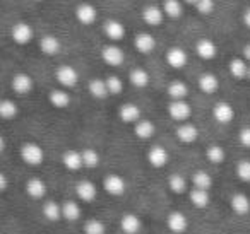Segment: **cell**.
<instances>
[{"mask_svg":"<svg viewBox=\"0 0 250 234\" xmlns=\"http://www.w3.org/2000/svg\"><path fill=\"white\" fill-rule=\"evenodd\" d=\"M19 154H21V159L28 166H40L45 161V151L36 142H26V144H22Z\"/></svg>","mask_w":250,"mask_h":234,"instance_id":"1","label":"cell"},{"mask_svg":"<svg viewBox=\"0 0 250 234\" xmlns=\"http://www.w3.org/2000/svg\"><path fill=\"white\" fill-rule=\"evenodd\" d=\"M55 79L62 87L70 89V87H76L77 82H79V72H77L76 67L65 65V63H63V65H60L59 69L55 70Z\"/></svg>","mask_w":250,"mask_h":234,"instance_id":"2","label":"cell"},{"mask_svg":"<svg viewBox=\"0 0 250 234\" xmlns=\"http://www.w3.org/2000/svg\"><path fill=\"white\" fill-rule=\"evenodd\" d=\"M168 115L178 123H184V121H188V118H190L192 108L185 99H171L170 104H168Z\"/></svg>","mask_w":250,"mask_h":234,"instance_id":"3","label":"cell"},{"mask_svg":"<svg viewBox=\"0 0 250 234\" xmlns=\"http://www.w3.org/2000/svg\"><path fill=\"white\" fill-rule=\"evenodd\" d=\"M11 38L16 45H28L33 38H35V29L28 24V22H16L11 28Z\"/></svg>","mask_w":250,"mask_h":234,"instance_id":"4","label":"cell"},{"mask_svg":"<svg viewBox=\"0 0 250 234\" xmlns=\"http://www.w3.org/2000/svg\"><path fill=\"white\" fill-rule=\"evenodd\" d=\"M101 60L110 67H118V65L124 63L125 53L120 46L106 45V46H103V50H101Z\"/></svg>","mask_w":250,"mask_h":234,"instance_id":"5","label":"cell"},{"mask_svg":"<svg viewBox=\"0 0 250 234\" xmlns=\"http://www.w3.org/2000/svg\"><path fill=\"white\" fill-rule=\"evenodd\" d=\"M103 188L108 195L111 196H120L125 193V188H127V183L122 178L120 175H108L106 178L103 179Z\"/></svg>","mask_w":250,"mask_h":234,"instance_id":"6","label":"cell"},{"mask_svg":"<svg viewBox=\"0 0 250 234\" xmlns=\"http://www.w3.org/2000/svg\"><path fill=\"white\" fill-rule=\"evenodd\" d=\"M156 46H158L156 38H154L151 33H146V31L137 33L136 38H134V48H136L139 53H144V55L154 52Z\"/></svg>","mask_w":250,"mask_h":234,"instance_id":"7","label":"cell"},{"mask_svg":"<svg viewBox=\"0 0 250 234\" xmlns=\"http://www.w3.org/2000/svg\"><path fill=\"white\" fill-rule=\"evenodd\" d=\"M167 226L168 229L173 234H184L188 227V219L184 212H178V210H173V212L168 214L167 217Z\"/></svg>","mask_w":250,"mask_h":234,"instance_id":"8","label":"cell"},{"mask_svg":"<svg viewBox=\"0 0 250 234\" xmlns=\"http://www.w3.org/2000/svg\"><path fill=\"white\" fill-rule=\"evenodd\" d=\"M175 135H177V138L182 144H194L199 138V128L190 121H184V123H180L177 127Z\"/></svg>","mask_w":250,"mask_h":234,"instance_id":"9","label":"cell"},{"mask_svg":"<svg viewBox=\"0 0 250 234\" xmlns=\"http://www.w3.org/2000/svg\"><path fill=\"white\" fill-rule=\"evenodd\" d=\"M76 19L83 26H91L98 19L96 7L89 2H83L76 7Z\"/></svg>","mask_w":250,"mask_h":234,"instance_id":"10","label":"cell"},{"mask_svg":"<svg viewBox=\"0 0 250 234\" xmlns=\"http://www.w3.org/2000/svg\"><path fill=\"white\" fill-rule=\"evenodd\" d=\"M11 87L14 93L18 94H29L35 87V82H33V77L26 72H19L12 77L11 80Z\"/></svg>","mask_w":250,"mask_h":234,"instance_id":"11","label":"cell"},{"mask_svg":"<svg viewBox=\"0 0 250 234\" xmlns=\"http://www.w3.org/2000/svg\"><path fill=\"white\" fill-rule=\"evenodd\" d=\"M212 117L218 123H223V125H228L229 121L235 118V110L229 103L226 101H219L212 106Z\"/></svg>","mask_w":250,"mask_h":234,"instance_id":"12","label":"cell"},{"mask_svg":"<svg viewBox=\"0 0 250 234\" xmlns=\"http://www.w3.org/2000/svg\"><path fill=\"white\" fill-rule=\"evenodd\" d=\"M170 161V154L165 147L161 145H153V147L147 151V162H149L153 168L160 169V168H165Z\"/></svg>","mask_w":250,"mask_h":234,"instance_id":"13","label":"cell"},{"mask_svg":"<svg viewBox=\"0 0 250 234\" xmlns=\"http://www.w3.org/2000/svg\"><path fill=\"white\" fill-rule=\"evenodd\" d=\"M167 62L171 69H184L188 62V55L180 46H171L167 52Z\"/></svg>","mask_w":250,"mask_h":234,"instance_id":"14","label":"cell"},{"mask_svg":"<svg viewBox=\"0 0 250 234\" xmlns=\"http://www.w3.org/2000/svg\"><path fill=\"white\" fill-rule=\"evenodd\" d=\"M76 193H77V198H79L81 202L89 203L96 198L98 190L93 181H89V179H81V181H77V185H76Z\"/></svg>","mask_w":250,"mask_h":234,"instance_id":"15","label":"cell"},{"mask_svg":"<svg viewBox=\"0 0 250 234\" xmlns=\"http://www.w3.org/2000/svg\"><path fill=\"white\" fill-rule=\"evenodd\" d=\"M195 53L202 60H212L218 55V46L211 38H201L195 43Z\"/></svg>","mask_w":250,"mask_h":234,"instance_id":"16","label":"cell"},{"mask_svg":"<svg viewBox=\"0 0 250 234\" xmlns=\"http://www.w3.org/2000/svg\"><path fill=\"white\" fill-rule=\"evenodd\" d=\"M118 118H120L124 123H129V125H136L137 121L141 120V110L137 104L134 103H125L120 106L118 110Z\"/></svg>","mask_w":250,"mask_h":234,"instance_id":"17","label":"cell"},{"mask_svg":"<svg viewBox=\"0 0 250 234\" xmlns=\"http://www.w3.org/2000/svg\"><path fill=\"white\" fill-rule=\"evenodd\" d=\"M103 33L108 39H111V41H120V39L125 36V28L118 19H108V21L103 24Z\"/></svg>","mask_w":250,"mask_h":234,"instance_id":"18","label":"cell"},{"mask_svg":"<svg viewBox=\"0 0 250 234\" xmlns=\"http://www.w3.org/2000/svg\"><path fill=\"white\" fill-rule=\"evenodd\" d=\"M38 45H40V50H42L46 57H55L57 53L62 50V43H60V39L57 38V36H53V35L42 36Z\"/></svg>","mask_w":250,"mask_h":234,"instance_id":"19","label":"cell"},{"mask_svg":"<svg viewBox=\"0 0 250 234\" xmlns=\"http://www.w3.org/2000/svg\"><path fill=\"white\" fill-rule=\"evenodd\" d=\"M165 12L163 7H158V5H146L143 9V21L147 26H160L163 22Z\"/></svg>","mask_w":250,"mask_h":234,"instance_id":"20","label":"cell"},{"mask_svg":"<svg viewBox=\"0 0 250 234\" xmlns=\"http://www.w3.org/2000/svg\"><path fill=\"white\" fill-rule=\"evenodd\" d=\"M62 162L69 171H79L84 166L83 162V152L81 151H74V149H69L62 154Z\"/></svg>","mask_w":250,"mask_h":234,"instance_id":"21","label":"cell"},{"mask_svg":"<svg viewBox=\"0 0 250 234\" xmlns=\"http://www.w3.org/2000/svg\"><path fill=\"white\" fill-rule=\"evenodd\" d=\"M229 207L236 215H247L250 212V198L245 193H235L229 198Z\"/></svg>","mask_w":250,"mask_h":234,"instance_id":"22","label":"cell"},{"mask_svg":"<svg viewBox=\"0 0 250 234\" xmlns=\"http://www.w3.org/2000/svg\"><path fill=\"white\" fill-rule=\"evenodd\" d=\"M134 134H136V137L141 138V140H149V138L154 137V134H156V125L151 120H143V118H141V120L134 125Z\"/></svg>","mask_w":250,"mask_h":234,"instance_id":"23","label":"cell"},{"mask_svg":"<svg viewBox=\"0 0 250 234\" xmlns=\"http://www.w3.org/2000/svg\"><path fill=\"white\" fill-rule=\"evenodd\" d=\"M87 91L89 94L94 98V99H104L106 96H110V91H108V86H106V79H94L89 80L87 84Z\"/></svg>","mask_w":250,"mask_h":234,"instance_id":"24","label":"cell"},{"mask_svg":"<svg viewBox=\"0 0 250 234\" xmlns=\"http://www.w3.org/2000/svg\"><path fill=\"white\" fill-rule=\"evenodd\" d=\"M26 193H28L31 198L42 200L46 195V183L42 178H31L26 183Z\"/></svg>","mask_w":250,"mask_h":234,"instance_id":"25","label":"cell"},{"mask_svg":"<svg viewBox=\"0 0 250 234\" xmlns=\"http://www.w3.org/2000/svg\"><path fill=\"white\" fill-rule=\"evenodd\" d=\"M249 67H250V63L247 62L245 58H233V60H229V63H228L229 74L238 80L247 79V76H249Z\"/></svg>","mask_w":250,"mask_h":234,"instance_id":"26","label":"cell"},{"mask_svg":"<svg viewBox=\"0 0 250 234\" xmlns=\"http://www.w3.org/2000/svg\"><path fill=\"white\" fill-rule=\"evenodd\" d=\"M48 101L57 110H65L70 104V94L65 89H53L48 94Z\"/></svg>","mask_w":250,"mask_h":234,"instance_id":"27","label":"cell"},{"mask_svg":"<svg viewBox=\"0 0 250 234\" xmlns=\"http://www.w3.org/2000/svg\"><path fill=\"white\" fill-rule=\"evenodd\" d=\"M120 227L125 234H137L143 227V222L136 214H125L120 219Z\"/></svg>","mask_w":250,"mask_h":234,"instance_id":"28","label":"cell"},{"mask_svg":"<svg viewBox=\"0 0 250 234\" xmlns=\"http://www.w3.org/2000/svg\"><path fill=\"white\" fill-rule=\"evenodd\" d=\"M42 212H43V215H45V219L50 220V222H57V220L63 219L62 205H60V203H57L55 200H46V202L43 203Z\"/></svg>","mask_w":250,"mask_h":234,"instance_id":"29","label":"cell"},{"mask_svg":"<svg viewBox=\"0 0 250 234\" xmlns=\"http://www.w3.org/2000/svg\"><path fill=\"white\" fill-rule=\"evenodd\" d=\"M188 198H190L192 205L195 209H206L211 202V195H209V190H201V188H192L188 192Z\"/></svg>","mask_w":250,"mask_h":234,"instance_id":"30","label":"cell"},{"mask_svg":"<svg viewBox=\"0 0 250 234\" xmlns=\"http://www.w3.org/2000/svg\"><path fill=\"white\" fill-rule=\"evenodd\" d=\"M129 80H130V84H132L134 87H137V89H143V87H146L147 84H149L151 77H149V72H147L146 69H143V67H136V69L130 70Z\"/></svg>","mask_w":250,"mask_h":234,"instance_id":"31","label":"cell"},{"mask_svg":"<svg viewBox=\"0 0 250 234\" xmlns=\"http://www.w3.org/2000/svg\"><path fill=\"white\" fill-rule=\"evenodd\" d=\"M212 183H214V179H212V176L206 169H197V171L192 173V185H194V188L211 190Z\"/></svg>","mask_w":250,"mask_h":234,"instance_id":"32","label":"cell"},{"mask_svg":"<svg viewBox=\"0 0 250 234\" xmlns=\"http://www.w3.org/2000/svg\"><path fill=\"white\" fill-rule=\"evenodd\" d=\"M218 87H219V80H218V77H216L214 74L206 72V74H202V76L199 77V89H201L202 93L214 94L216 91H218Z\"/></svg>","mask_w":250,"mask_h":234,"instance_id":"33","label":"cell"},{"mask_svg":"<svg viewBox=\"0 0 250 234\" xmlns=\"http://www.w3.org/2000/svg\"><path fill=\"white\" fill-rule=\"evenodd\" d=\"M168 96L171 99H185L188 96V86L184 82V80H171L168 84V89H167Z\"/></svg>","mask_w":250,"mask_h":234,"instance_id":"34","label":"cell"},{"mask_svg":"<svg viewBox=\"0 0 250 234\" xmlns=\"http://www.w3.org/2000/svg\"><path fill=\"white\" fill-rule=\"evenodd\" d=\"M62 215H63V219L69 220V222L79 220V217H81L79 203L74 202V200H65V202L62 203Z\"/></svg>","mask_w":250,"mask_h":234,"instance_id":"35","label":"cell"},{"mask_svg":"<svg viewBox=\"0 0 250 234\" xmlns=\"http://www.w3.org/2000/svg\"><path fill=\"white\" fill-rule=\"evenodd\" d=\"M168 188L171 190L177 195H182V193L187 192L188 188V181L184 175H178V173H173V175L168 178Z\"/></svg>","mask_w":250,"mask_h":234,"instance_id":"36","label":"cell"},{"mask_svg":"<svg viewBox=\"0 0 250 234\" xmlns=\"http://www.w3.org/2000/svg\"><path fill=\"white\" fill-rule=\"evenodd\" d=\"M161 7H163L165 16H168V18H171V19L182 18V14H184V4H182V0H165Z\"/></svg>","mask_w":250,"mask_h":234,"instance_id":"37","label":"cell"},{"mask_svg":"<svg viewBox=\"0 0 250 234\" xmlns=\"http://www.w3.org/2000/svg\"><path fill=\"white\" fill-rule=\"evenodd\" d=\"M206 157H208L209 162H212V164H221V162H225V159H226V151L221 147V145L211 144L208 149H206Z\"/></svg>","mask_w":250,"mask_h":234,"instance_id":"38","label":"cell"},{"mask_svg":"<svg viewBox=\"0 0 250 234\" xmlns=\"http://www.w3.org/2000/svg\"><path fill=\"white\" fill-rule=\"evenodd\" d=\"M18 113H19V108L12 99L0 101V118H4V120H12V118L18 117Z\"/></svg>","mask_w":250,"mask_h":234,"instance_id":"39","label":"cell"},{"mask_svg":"<svg viewBox=\"0 0 250 234\" xmlns=\"http://www.w3.org/2000/svg\"><path fill=\"white\" fill-rule=\"evenodd\" d=\"M83 152V162H84V168H96L100 164V154H98L94 149L87 147L84 149Z\"/></svg>","mask_w":250,"mask_h":234,"instance_id":"40","label":"cell"},{"mask_svg":"<svg viewBox=\"0 0 250 234\" xmlns=\"http://www.w3.org/2000/svg\"><path fill=\"white\" fill-rule=\"evenodd\" d=\"M106 227L100 219H89L84 224V234H104Z\"/></svg>","mask_w":250,"mask_h":234,"instance_id":"41","label":"cell"},{"mask_svg":"<svg viewBox=\"0 0 250 234\" xmlns=\"http://www.w3.org/2000/svg\"><path fill=\"white\" fill-rule=\"evenodd\" d=\"M236 176H238L243 183H250V161L249 159H242V161L236 164Z\"/></svg>","mask_w":250,"mask_h":234,"instance_id":"42","label":"cell"},{"mask_svg":"<svg viewBox=\"0 0 250 234\" xmlns=\"http://www.w3.org/2000/svg\"><path fill=\"white\" fill-rule=\"evenodd\" d=\"M197 12L201 16H209L214 12L216 9V0H199V4L195 5Z\"/></svg>","mask_w":250,"mask_h":234,"instance_id":"43","label":"cell"},{"mask_svg":"<svg viewBox=\"0 0 250 234\" xmlns=\"http://www.w3.org/2000/svg\"><path fill=\"white\" fill-rule=\"evenodd\" d=\"M106 86H108L110 94H120L122 89H124V82H122V79H120V77H117V76L106 77Z\"/></svg>","mask_w":250,"mask_h":234,"instance_id":"44","label":"cell"},{"mask_svg":"<svg viewBox=\"0 0 250 234\" xmlns=\"http://www.w3.org/2000/svg\"><path fill=\"white\" fill-rule=\"evenodd\" d=\"M238 142L243 147L250 149V127H243L238 132Z\"/></svg>","mask_w":250,"mask_h":234,"instance_id":"45","label":"cell"},{"mask_svg":"<svg viewBox=\"0 0 250 234\" xmlns=\"http://www.w3.org/2000/svg\"><path fill=\"white\" fill-rule=\"evenodd\" d=\"M7 190V175L5 173H0V192L4 193Z\"/></svg>","mask_w":250,"mask_h":234,"instance_id":"46","label":"cell"},{"mask_svg":"<svg viewBox=\"0 0 250 234\" xmlns=\"http://www.w3.org/2000/svg\"><path fill=\"white\" fill-rule=\"evenodd\" d=\"M242 21H243V24H245L247 28L250 29V7H247L245 11H243V14H242Z\"/></svg>","mask_w":250,"mask_h":234,"instance_id":"47","label":"cell"},{"mask_svg":"<svg viewBox=\"0 0 250 234\" xmlns=\"http://www.w3.org/2000/svg\"><path fill=\"white\" fill-rule=\"evenodd\" d=\"M242 53H243V57L242 58H245L247 62L250 63V43H247L245 46H243V50H242Z\"/></svg>","mask_w":250,"mask_h":234,"instance_id":"48","label":"cell"},{"mask_svg":"<svg viewBox=\"0 0 250 234\" xmlns=\"http://www.w3.org/2000/svg\"><path fill=\"white\" fill-rule=\"evenodd\" d=\"M184 2H185V4H188V5H194V7L199 4V0H184Z\"/></svg>","mask_w":250,"mask_h":234,"instance_id":"49","label":"cell"},{"mask_svg":"<svg viewBox=\"0 0 250 234\" xmlns=\"http://www.w3.org/2000/svg\"><path fill=\"white\" fill-rule=\"evenodd\" d=\"M247 79H249V80H250V67H249V76H247Z\"/></svg>","mask_w":250,"mask_h":234,"instance_id":"50","label":"cell"},{"mask_svg":"<svg viewBox=\"0 0 250 234\" xmlns=\"http://www.w3.org/2000/svg\"><path fill=\"white\" fill-rule=\"evenodd\" d=\"M33 2H43V0H33Z\"/></svg>","mask_w":250,"mask_h":234,"instance_id":"51","label":"cell"}]
</instances>
